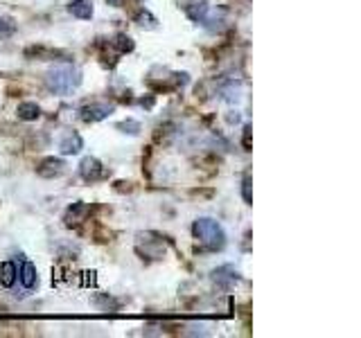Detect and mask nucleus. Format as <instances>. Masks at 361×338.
I'll use <instances>...</instances> for the list:
<instances>
[{
  "label": "nucleus",
  "mask_w": 361,
  "mask_h": 338,
  "mask_svg": "<svg viewBox=\"0 0 361 338\" xmlns=\"http://www.w3.org/2000/svg\"><path fill=\"white\" fill-rule=\"evenodd\" d=\"M45 86L54 95H71L82 86V70L71 63L66 65H54L45 73Z\"/></svg>",
  "instance_id": "f257e3e1"
},
{
  "label": "nucleus",
  "mask_w": 361,
  "mask_h": 338,
  "mask_svg": "<svg viewBox=\"0 0 361 338\" xmlns=\"http://www.w3.org/2000/svg\"><path fill=\"white\" fill-rule=\"evenodd\" d=\"M192 234L203 246V251H221L226 246V232L217 219L201 217L192 223Z\"/></svg>",
  "instance_id": "f03ea898"
},
{
  "label": "nucleus",
  "mask_w": 361,
  "mask_h": 338,
  "mask_svg": "<svg viewBox=\"0 0 361 338\" xmlns=\"http://www.w3.org/2000/svg\"><path fill=\"white\" fill-rule=\"evenodd\" d=\"M104 174H106L104 165L93 156H86L84 161L79 163V176H82L86 183H97V180L104 178Z\"/></svg>",
  "instance_id": "7ed1b4c3"
},
{
  "label": "nucleus",
  "mask_w": 361,
  "mask_h": 338,
  "mask_svg": "<svg viewBox=\"0 0 361 338\" xmlns=\"http://www.w3.org/2000/svg\"><path fill=\"white\" fill-rule=\"evenodd\" d=\"M113 111H116V106L109 104V101H93V104L82 108V120L84 122H99V120H106Z\"/></svg>",
  "instance_id": "20e7f679"
},
{
  "label": "nucleus",
  "mask_w": 361,
  "mask_h": 338,
  "mask_svg": "<svg viewBox=\"0 0 361 338\" xmlns=\"http://www.w3.org/2000/svg\"><path fill=\"white\" fill-rule=\"evenodd\" d=\"M63 172H66V163L61 161V158H54V156L43 158L41 165L37 167V174L41 178H59Z\"/></svg>",
  "instance_id": "39448f33"
},
{
  "label": "nucleus",
  "mask_w": 361,
  "mask_h": 338,
  "mask_svg": "<svg viewBox=\"0 0 361 338\" xmlns=\"http://www.w3.org/2000/svg\"><path fill=\"white\" fill-rule=\"evenodd\" d=\"M242 277H240V273L233 268V266H219V268H214L212 270V282L217 287H221V289H231V287H235L237 282H240Z\"/></svg>",
  "instance_id": "423d86ee"
},
{
  "label": "nucleus",
  "mask_w": 361,
  "mask_h": 338,
  "mask_svg": "<svg viewBox=\"0 0 361 338\" xmlns=\"http://www.w3.org/2000/svg\"><path fill=\"white\" fill-rule=\"evenodd\" d=\"M84 149V140H82V135H79L77 131H68L61 135V140H59V151L63 156H75Z\"/></svg>",
  "instance_id": "0eeeda50"
},
{
  "label": "nucleus",
  "mask_w": 361,
  "mask_h": 338,
  "mask_svg": "<svg viewBox=\"0 0 361 338\" xmlns=\"http://www.w3.org/2000/svg\"><path fill=\"white\" fill-rule=\"evenodd\" d=\"M16 280L20 282V287L25 289V291H32L34 287L39 284V270H37V266H34L32 262H23L20 268H18Z\"/></svg>",
  "instance_id": "6e6552de"
},
{
  "label": "nucleus",
  "mask_w": 361,
  "mask_h": 338,
  "mask_svg": "<svg viewBox=\"0 0 361 338\" xmlns=\"http://www.w3.org/2000/svg\"><path fill=\"white\" fill-rule=\"evenodd\" d=\"M86 217H88V206L82 201H77L63 212V223L68 225V228H73V225H79L82 221H86Z\"/></svg>",
  "instance_id": "1a4fd4ad"
},
{
  "label": "nucleus",
  "mask_w": 361,
  "mask_h": 338,
  "mask_svg": "<svg viewBox=\"0 0 361 338\" xmlns=\"http://www.w3.org/2000/svg\"><path fill=\"white\" fill-rule=\"evenodd\" d=\"M68 11H71V14L79 20H90L95 14L90 0H71V3H68Z\"/></svg>",
  "instance_id": "9d476101"
},
{
  "label": "nucleus",
  "mask_w": 361,
  "mask_h": 338,
  "mask_svg": "<svg viewBox=\"0 0 361 338\" xmlns=\"http://www.w3.org/2000/svg\"><path fill=\"white\" fill-rule=\"evenodd\" d=\"M16 275H18V266L14 262H3V264H0V284H3L5 289L14 287Z\"/></svg>",
  "instance_id": "9b49d317"
},
{
  "label": "nucleus",
  "mask_w": 361,
  "mask_h": 338,
  "mask_svg": "<svg viewBox=\"0 0 361 338\" xmlns=\"http://www.w3.org/2000/svg\"><path fill=\"white\" fill-rule=\"evenodd\" d=\"M16 113H18L20 120L32 122V120H39L41 118V106L37 104V101H20Z\"/></svg>",
  "instance_id": "f8f14e48"
},
{
  "label": "nucleus",
  "mask_w": 361,
  "mask_h": 338,
  "mask_svg": "<svg viewBox=\"0 0 361 338\" xmlns=\"http://www.w3.org/2000/svg\"><path fill=\"white\" fill-rule=\"evenodd\" d=\"M221 95H224L226 101H231V104H235V101H240V99H242V88H240V84L231 82L228 86H224V88H221Z\"/></svg>",
  "instance_id": "ddd939ff"
},
{
  "label": "nucleus",
  "mask_w": 361,
  "mask_h": 338,
  "mask_svg": "<svg viewBox=\"0 0 361 338\" xmlns=\"http://www.w3.org/2000/svg\"><path fill=\"white\" fill-rule=\"evenodd\" d=\"M113 45H116L120 52H131L133 50V41H131V37H127V34H118L116 41H113Z\"/></svg>",
  "instance_id": "4468645a"
},
{
  "label": "nucleus",
  "mask_w": 361,
  "mask_h": 338,
  "mask_svg": "<svg viewBox=\"0 0 361 338\" xmlns=\"http://www.w3.org/2000/svg\"><path fill=\"white\" fill-rule=\"evenodd\" d=\"M135 23H138L140 27H156V23H158V20H156L147 9H140V14L135 16Z\"/></svg>",
  "instance_id": "2eb2a0df"
},
{
  "label": "nucleus",
  "mask_w": 361,
  "mask_h": 338,
  "mask_svg": "<svg viewBox=\"0 0 361 338\" xmlns=\"http://www.w3.org/2000/svg\"><path fill=\"white\" fill-rule=\"evenodd\" d=\"M14 32H16L14 18H0V39L11 37V34H14Z\"/></svg>",
  "instance_id": "dca6fc26"
},
{
  "label": "nucleus",
  "mask_w": 361,
  "mask_h": 338,
  "mask_svg": "<svg viewBox=\"0 0 361 338\" xmlns=\"http://www.w3.org/2000/svg\"><path fill=\"white\" fill-rule=\"evenodd\" d=\"M118 129H120L122 133H129V135H138V131H140V122H135V120L120 122V124H118Z\"/></svg>",
  "instance_id": "f3484780"
},
{
  "label": "nucleus",
  "mask_w": 361,
  "mask_h": 338,
  "mask_svg": "<svg viewBox=\"0 0 361 338\" xmlns=\"http://www.w3.org/2000/svg\"><path fill=\"white\" fill-rule=\"evenodd\" d=\"M242 194H244V201L251 206V178L244 176V187H242Z\"/></svg>",
  "instance_id": "a211bd4d"
},
{
  "label": "nucleus",
  "mask_w": 361,
  "mask_h": 338,
  "mask_svg": "<svg viewBox=\"0 0 361 338\" xmlns=\"http://www.w3.org/2000/svg\"><path fill=\"white\" fill-rule=\"evenodd\" d=\"M244 146H246V151H251V129H244Z\"/></svg>",
  "instance_id": "6ab92c4d"
},
{
  "label": "nucleus",
  "mask_w": 361,
  "mask_h": 338,
  "mask_svg": "<svg viewBox=\"0 0 361 338\" xmlns=\"http://www.w3.org/2000/svg\"><path fill=\"white\" fill-rule=\"evenodd\" d=\"M228 122H231V124H237V122H240V113H237V111H231Z\"/></svg>",
  "instance_id": "aec40b11"
},
{
  "label": "nucleus",
  "mask_w": 361,
  "mask_h": 338,
  "mask_svg": "<svg viewBox=\"0 0 361 338\" xmlns=\"http://www.w3.org/2000/svg\"><path fill=\"white\" fill-rule=\"evenodd\" d=\"M106 3H109V5H113V7H120L122 0H106Z\"/></svg>",
  "instance_id": "412c9836"
}]
</instances>
